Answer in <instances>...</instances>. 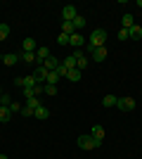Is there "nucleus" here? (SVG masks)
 I'll return each mask as SVG.
<instances>
[{"label":"nucleus","mask_w":142,"mask_h":159,"mask_svg":"<svg viewBox=\"0 0 142 159\" xmlns=\"http://www.w3.org/2000/svg\"><path fill=\"white\" fill-rule=\"evenodd\" d=\"M107 45V31L104 29H95L90 33V45H88V52H93L95 48H104Z\"/></svg>","instance_id":"f257e3e1"},{"label":"nucleus","mask_w":142,"mask_h":159,"mask_svg":"<svg viewBox=\"0 0 142 159\" xmlns=\"http://www.w3.org/2000/svg\"><path fill=\"white\" fill-rule=\"evenodd\" d=\"M76 143H78V147H81V150H95V147L102 145V140H95L93 135H78V140H76Z\"/></svg>","instance_id":"f03ea898"},{"label":"nucleus","mask_w":142,"mask_h":159,"mask_svg":"<svg viewBox=\"0 0 142 159\" xmlns=\"http://www.w3.org/2000/svg\"><path fill=\"white\" fill-rule=\"evenodd\" d=\"M74 57H76V69H78V71H83V69L90 66V60H88V55L83 52V50H76Z\"/></svg>","instance_id":"7ed1b4c3"},{"label":"nucleus","mask_w":142,"mask_h":159,"mask_svg":"<svg viewBox=\"0 0 142 159\" xmlns=\"http://www.w3.org/2000/svg\"><path fill=\"white\" fill-rule=\"evenodd\" d=\"M116 107H118L121 112H133V109H135V100L133 98H118Z\"/></svg>","instance_id":"20e7f679"},{"label":"nucleus","mask_w":142,"mask_h":159,"mask_svg":"<svg viewBox=\"0 0 142 159\" xmlns=\"http://www.w3.org/2000/svg\"><path fill=\"white\" fill-rule=\"evenodd\" d=\"M76 17H78V10H76L74 5H67V7H62V19H64V21H74Z\"/></svg>","instance_id":"39448f33"},{"label":"nucleus","mask_w":142,"mask_h":159,"mask_svg":"<svg viewBox=\"0 0 142 159\" xmlns=\"http://www.w3.org/2000/svg\"><path fill=\"white\" fill-rule=\"evenodd\" d=\"M69 45H74V48L81 50V48L85 45V38H83L81 33H71V36H69Z\"/></svg>","instance_id":"423d86ee"},{"label":"nucleus","mask_w":142,"mask_h":159,"mask_svg":"<svg viewBox=\"0 0 142 159\" xmlns=\"http://www.w3.org/2000/svg\"><path fill=\"white\" fill-rule=\"evenodd\" d=\"M50 55H52V52H50V48H38V50H36V64H43Z\"/></svg>","instance_id":"0eeeda50"},{"label":"nucleus","mask_w":142,"mask_h":159,"mask_svg":"<svg viewBox=\"0 0 142 159\" xmlns=\"http://www.w3.org/2000/svg\"><path fill=\"white\" fill-rule=\"evenodd\" d=\"M33 76L38 79V83H45V79H47V69L43 64H36V69H33Z\"/></svg>","instance_id":"6e6552de"},{"label":"nucleus","mask_w":142,"mask_h":159,"mask_svg":"<svg viewBox=\"0 0 142 159\" xmlns=\"http://www.w3.org/2000/svg\"><path fill=\"white\" fill-rule=\"evenodd\" d=\"M33 119H38V121H45V119H50V109H47L45 105H41L38 109L33 112Z\"/></svg>","instance_id":"1a4fd4ad"},{"label":"nucleus","mask_w":142,"mask_h":159,"mask_svg":"<svg viewBox=\"0 0 142 159\" xmlns=\"http://www.w3.org/2000/svg\"><path fill=\"white\" fill-rule=\"evenodd\" d=\"M17 62H19V55H17V52H5V55H2V64L14 66Z\"/></svg>","instance_id":"9d476101"},{"label":"nucleus","mask_w":142,"mask_h":159,"mask_svg":"<svg viewBox=\"0 0 142 159\" xmlns=\"http://www.w3.org/2000/svg\"><path fill=\"white\" fill-rule=\"evenodd\" d=\"M90 55H93L95 62H104V60H107V48H95Z\"/></svg>","instance_id":"9b49d317"},{"label":"nucleus","mask_w":142,"mask_h":159,"mask_svg":"<svg viewBox=\"0 0 142 159\" xmlns=\"http://www.w3.org/2000/svg\"><path fill=\"white\" fill-rule=\"evenodd\" d=\"M43 66H45L47 71H54V69H57V66H59V60H57V57H54V55H50V57H47V60L43 62Z\"/></svg>","instance_id":"f8f14e48"},{"label":"nucleus","mask_w":142,"mask_h":159,"mask_svg":"<svg viewBox=\"0 0 142 159\" xmlns=\"http://www.w3.org/2000/svg\"><path fill=\"white\" fill-rule=\"evenodd\" d=\"M21 50H24V52H36V40H33V38H24Z\"/></svg>","instance_id":"ddd939ff"},{"label":"nucleus","mask_w":142,"mask_h":159,"mask_svg":"<svg viewBox=\"0 0 142 159\" xmlns=\"http://www.w3.org/2000/svg\"><path fill=\"white\" fill-rule=\"evenodd\" d=\"M128 38L140 40V38H142V26H130V29H128Z\"/></svg>","instance_id":"4468645a"},{"label":"nucleus","mask_w":142,"mask_h":159,"mask_svg":"<svg viewBox=\"0 0 142 159\" xmlns=\"http://www.w3.org/2000/svg\"><path fill=\"white\" fill-rule=\"evenodd\" d=\"M67 79L71 81V83H78V81L83 79V71H78V69H71V71L67 74Z\"/></svg>","instance_id":"2eb2a0df"},{"label":"nucleus","mask_w":142,"mask_h":159,"mask_svg":"<svg viewBox=\"0 0 142 159\" xmlns=\"http://www.w3.org/2000/svg\"><path fill=\"white\" fill-rule=\"evenodd\" d=\"M116 102H118V98H116V95H104V98H102V105L107 107H116Z\"/></svg>","instance_id":"dca6fc26"},{"label":"nucleus","mask_w":142,"mask_h":159,"mask_svg":"<svg viewBox=\"0 0 142 159\" xmlns=\"http://www.w3.org/2000/svg\"><path fill=\"white\" fill-rule=\"evenodd\" d=\"M90 135H93L95 140H104V128L97 124V126H93V131H90Z\"/></svg>","instance_id":"f3484780"},{"label":"nucleus","mask_w":142,"mask_h":159,"mask_svg":"<svg viewBox=\"0 0 142 159\" xmlns=\"http://www.w3.org/2000/svg\"><path fill=\"white\" fill-rule=\"evenodd\" d=\"M121 24H123V29H130V26H135V19H133V14H123L121 17Z\"/></svg>","instance_id":"a211bd4d"},{"label":"nucleus","mask_w":142,"mask_h":159,"mask_svg":"<svg viewBox=\"0 0 142 159\" xmlns=\"http://www.w3.org/2000/svg\"><path fill=\"white\" fill-rule=\"evenodd\" d=\"M21 62H26V64H36V52H21L19 55Z\"/></svg>","instance_id":"6ab92c4d"},{"label":"nucleus","mask_w":142,"mask_h":159,"mask_svg":"<svg viewBox=\"0 0 142 159\" xmlns=\"http://www.w3.org/2000/svg\"><path fill=\"white\" fill-rule=\"evenodd\" d=\"M62 33H67V36L76 33V29H74V21H62Z\"/></svg>","instance_id":"aec40b11"},{"label":"nucleus","mask_w":142,"mask_h":159,"mask_svg":"<svg viewBox=\"0 0 142 159\" xmlns=\"http://www.w3.org/2000/svg\"><path fill=\"white\" fill-rule=\"evenodd\" d=\"M85 24H88V21H85V17H81V14H78V17L74 19V29H76V33L81 31V29H85Z\"/></svg>","instance_id":"412c9836"},{"label":"nucleus","mask_w":142,"mask_h":159,"mask_svg":"<svg viewBox=\"0 0 142 159\" xmlns=\"http://www.w3.org/2000/svg\"><path fill=\"white\" fill-rule=\"evenodd\" d=\"M28 109V112H36L38 107H41V102H38V98H31V100H26V105H24Z\"/></svg>","instance_id":"4be33fe9"},{"label":"nucleus","mask_w":142,"mask_h":159,"mask_svg":"<svg viewBox=\"0 0 142 159\" xmlns=\"http://www.w3.org/2000/svg\"><path fill=\"white\" fill-rule=\"evenodd\" d=\"M38 86V79H36L33 74L31 76H24V88H36Z\"/></svg>","instance_id":"5701e85b"},{"label":"nucleus","mask_w":142,"mask_h":159,"mask_svg":"<svg viewBox=\"0 0 142 159\" xmlns=\"http://www.w3.org/2000/svg\"><path fill=\"white\" fill-rule=\"evenodd\" d=\"M12 119V112H10V107H0V121L5 124V121Z\"/></svg>","instance_id":"b1692460"},{"label":"nucleus","mask_w":142,"mask_h":159,"mask_svg":"<svg viewBox=\"0 0 142 159\" xmlns=\"http://www.w3.org/2000/svg\"><path fill=\"white\" fill-rule=\"evenodd\" d=\"M62 64H64V66L69 69V71H71V69H76V57H74V55H69V57H67L64 62H62Z\"/></svg>","instance_id":"393cba45"},{"label":"nucleus","mask_w":142,"mask_h":159,"mask_svg":"<svg viewBox=\"0 0 142 159\" xmlns=\"http://www.w3.org/2000/svg\"><path fill=\"white\" fill-rule=\"evenodd\" d=\"M43 93L52 98V95H57V86H52V83H45V86H43Z\"/></svg>","instance_id":"a878e982"},{"label":"nucleus","mask_w":142,"mask_h":159,"mask_svg":"<svg viewBox=\"0 0 142 159\" xmlns=\"http://www.w3.org/2000/svg\"><path fill=\"white\" fill-rule=\"evenodd\" d=\"M57 81H59V74H57V71H47V79H45V83H52V86H54Z\"/></svg>","instance_id":"bb28decb"},{"label":"nucleus","mask_w":142,"mask_h":159,"mask_svg":"<svg viewBox=\"0 0 142 159\" xmlns=\"http://www.w3.org/2000/svg\"><path fill=\"white\" fill-rule=\"evenodd\" d=\"M7 36H10V26H7V24H0V40H5Z\"/></svg>","instance_id":"cd10ccee"},{"label":"nucleus","mask_w":142,"mask_h":159,"mask_svg":"<svg viewBox=\"0 0 142 159\" xmlns=\"http://www.w3.org/2000/svg\"><path fill=\"white\" fill-rule=\"evenodd\" d=\"M57 43H59V45H69V36L59 31V36H57Z\"/></svg>","instance_id":"c85d7f7f"},{"label":"nucleus","mask_w":142,"mask_h":159,"mask_svg":"<svg viewBox=\"0 0 142 159\" xmlns=\"http://www.w3.org/2000/svg\"><path fill=\"white\" fill-rule=\"evenodd\" d=\"M54 71L59 74V79H62V76H67V74H69V69H67V66H64V64H62V62H59V66H57Z\"/></svg>","instance_id":"c756f323"},{"label":"nucleus","mask_w":142,"mask_h":159,"mask_svg":"<svg viewBox=\"0 0 142 159\" xmlns=\"http://www.w3.org/2000/svg\"><path fill=\"white\" fill-rule=\"evenodd\" d=\"M10 102H12L10 95H0V107H10Z\"/></svg>","instance_id":"7c9ffc66"},{"label":"nucleus","mask_w":142,"mask_h":159,"mask_svg":"<svg viewBox=\"0 0 142 159\" xmlns=\"http://www.w3.org/2000/svg\"><path fill=\"white\" fill-rule=\"evenodd\" d=\"M31 98H36L33 88H24V100H31Z\"/></svg>","instance_id":"2f4dec72"},{"label":"nucleus","mask_w":142,"mask_h":159,"mask_svg":"<svg viewBox=\"0 0 142 159\" xmlns=\"http://www.w3.org/2000/svg\"><path fill=\"white\" fill-rule=\"evenodd\" d=\"M10 112H12V114L21 112V105H19V102H10Z\"/></svg>","instance_id":"473e14b6"},{"label":"nucleus","mask_w":142,"mask_h":159,"mask_svg":"<svg viewBox=\"0 0 142 159\" xmlns=\"http://www.w3.org/2000/svg\"><path fill=\"white\" fill-rule=\"evenodd\" d=\"M128 38V29H121V31H118V40H126Z\"/></svg>","instance_id":"72a5a7b5"},{"label":"nucleus","mask_w":142,"mask_h":159,"mask_svg":"<svg viewBox=\"0 0 142 159\" xmlns=\"http://www.w3.org/2000/svg\"><path fill=\"white\" fill-rule=\"evenodd\" d=\"M0 159H10V157H5V154H0Z\"/></svg>","instance_id":"f704fd0d"}]
</instances>
